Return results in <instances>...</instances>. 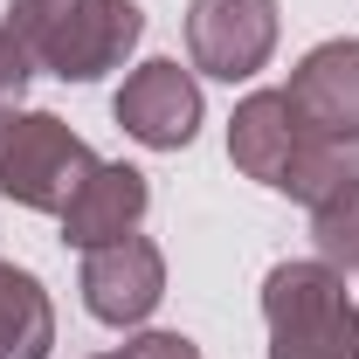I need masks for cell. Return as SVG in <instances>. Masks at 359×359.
<instances>
[{
	"mask_svg": "<svg viewBox=\"0 0 359 359\" xmlns=\"http://www.w3.org/2000/svg\"><path fill=\"white\" fill-rule=\"evenodd\" d=\"M138 42H145V7L138 0H83L55 28V42L35 55V69L62 76V83H97V76L125 69V55Z\"/></svg>",
	"mask_w": 359,
	"mask_h": 359,
	"instance_id": "obj_6",
	"label": "cell"
},
{
	"mask_svg": "<svg viewBox=\"0 0 359 359\" xmlns=\"http://www.w3.org/2000/svg\"><path fill=\"white\" fill-rule=\"evenodd\" d=\"M304 215H311L318 256L339 269V276H359V180H346L332 201H318V208H304Z\"/></svg>",
	"mask_w": 359,
	"mask_h": 359,
	"instance_id": "obj_12",
	"label": "cell"
},
{
	"mask_svg": "<svg viewBox=\"0 0 359 359\" xmlns=\"http://www.w3.org/2000/svg\"><path fill=\"white\" fill-rule=\"evenodd\" d=\"M276 0H187V62L215 83H249L276 55Z\"/></svg>",
	"mask_w": 359,
	"mask_h": 359,
	"instance_id": "obj_3",
	"label": "cell"
},
{
	"mask_svg": "<svg viewBox=\"0 0 359 359\" xmlns=\"http://www.w3.org/2000/svg\"><path fill=\"white\" fill-rule=\"evenodd\" d=\"M353 276L325 256H290L263 276V325L269 359H359V297Z\"/></svg>",
	"mask_w": 359,
	"mask_h": 359,
	"instance_id": "obj_1",
	"label": "cell"
},
{
	"mask_svg": "<svg viewBox=\"0 0 359 359\" xmlns=\"http://www.w3.org/2000/svg\"><path fill=\"white\" fill-rule=\"evenodd\" d=\"M297 145H304V118L290 111L283 90H249V97L235 104V118H228V159H235V173H242V180L283 194Z\"/></svg>",
	"mask_w": 359,
	"mask_h": 359,
	"instance_id": "obj_9",
	"label": "cell"
},
{
	"mask_svg": "<svg viewBox=\"0 0 359 359\" xmlns=\"http://www.w3.org/2000/svg\"><path fill=\"white\" fill-rule=\"evenodd\" d=\"M97 359H125V353H97Z\"/></svg>",
	"mask_w": 359,
	"mask_h": 359,
	"instance_id": "obj_16",
	"label": "cell"
},
{
	"mask_svg": "<svg viewBox=\"0 0 359 359\" xmlns=\"http://www.w3.org/2000/svg\"><path fill=\"white\" fill-rule=\"evenodd\" d=\"M346 180H359V138L304 132L297 159H290V180H283V194H290L297 208H318V201H332Z\"/></svg>",
	"mask_w": 359,
	"mask_h": 359,
	"instance_id": "obj_11",
	"label": "cell"
},
{
	"mask_svg": "<svg viewBox=\"0 0 359 359\" xmlns=\"http://www.w3.org/2000/svg\"><path fill=\"white\" fill-rule=\"evenodd\" d=\"M111 118L125 125V138H138L145 152H187L201 132V83H194V62L173 55H152L138 62L132 76L111 97Z\"/></svg>",
	"mask_w": 359,
	"mask_h": 359,
	"instance_id": "obj_5",
	"label": "cell"
},
{
	"mask_svg": "<svg viewBox=\"0 0 359 359\" xmlns=\"http://www.w3.org/2000/svg\"><path fill=\"white\" fill-rule=\"evenodd\" d=\"M145 208H152V180L138 173V166H125V159H97L90 180L69 194V208L55 222H62V242L69 249H104V242L138 235Z\"/></svg>",
	"mask_w": 359,
	"mask_h": 359,
	"instance_id": "obj_8",
	"label": "cell"
},
{
	"mask_svg": "<svg viewBox=\"0 0 359 359\" xmlns=\"http://www.w3.org/2000/svg\"><path fill=\"white\" fill-rule=\"evenodd\" d=\"M97 152L55 111H7L0 118V194L28 215H62L69 194L90 180Z\"/></svg>",
	"mask_w": 359,
	"mask_h": 359,
	"instance_id": "obj_2",
	"label": "cell"
},
{
	"mask_svg": "<svg viewBox=\"0 0 359 359\" xmlns=\"http://www.w3.org/2000/svg\"><path fill=\"white\" fill-rule=\"evenodd\" d=\"M290 111L304 118V132H325V138H359V35H332L297 55L290 69Z\"/></svg>",
	"mask_w": 359,
	"mask_h": 359,
	"instance_id": "obj_7",
	"label": "cell"
},
{
	"mask_svg": "<svg viewBox=\"0 0 359 359\" xmlns=\"http://www.w3.org/2000/svg\"><path fill=\"white\" fill-rule=\"evenodd\" d=\"M76 290H83V311L97 318V325L138 332L145 318L166 304V249H159L152 235H125V242L83 249Z\"/></svg>",
	"mask_w": 359,
	"mask_h": 359,
	"instance_id": "obj_4",
	"label": "cell"
},
{
	"mask_svg": "<svg viewBox=\"0 0 359 359\" xmlns=\"http://www.w3.org/2000/svg\"><path fill=\"white\" fill-rule=\"evenodd\" d=\"M28 76H35V55L14 42L7 28H0V118H7V111H21V97H28Z\"/></svg>",
	"mask_w": 359,
	"mask_h": 359,
	"instance_id": "obj_14",
	"label": "cell"
},
{
	"mask_svg": "<svg viewBox=\"0 0 359 359\" xmlns=\"http://www.w3.org/2000/svg\"><path fill=\"white\" fill-rule=\"evenodd\" d=\"M118 353L125 359H201V346H194L187 332H152V325H138Z\"/></svg>",
	"mask_w": 359,
	"mask_h": 359,
	"instance_id": "obj_15",
	"label": "cell"
},
{
	"mask_svg": "<svg viewBox=\"0 0 359 359\" xmlns=\"http://www.w3.org/2000/svg\"><path fill=\"white\" fill-rule=\"evenodd\" d=\"M76 7H83V0H7V21H0V28L28 48V55H42V48L55 42V28H62Z\"/></svg>",
	"mask_w": 359,
	"mask_h": 359,
	"instance_id": "obj_13",
	"label": "cell"
},
{
	"mask_svg": "<svg viewBox=\"0 0 359 359\" xmlns=\"http://www.w3.org/2000/svg\"><path fill=\"white\" fill-rule=\"evenodd\" d=\"M55 346V304L42 276L0 256V359H48Z\"/></svg>",
	"mask_w": 359,
	"mask_h": 359,
	"instance_id": "obj_10",
	"label": "cell"
}]
</instances>
